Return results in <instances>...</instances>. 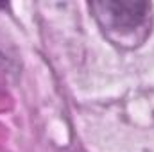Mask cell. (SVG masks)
Masks as SVG:
<instances>
[{
	"label": "cell",
	"mask_w": 154,
	"mask_h": 152,
	"mask_svg": "<svg viewBox=\"0 0 154 152\" xmlns=\"http://www.w3.org/2000/svg\"><path fill=\"white\" fill-rule=\"evenodd\" d=\"M90 9L109 38L116 43H125L134 41L140 31H147L152 5L134 0H102L91 2Z\"/></svg>",
	"instance_id": "1"
}]
</instances>
